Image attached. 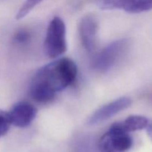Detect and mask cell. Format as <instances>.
Instances as JSON below:
<instances>
[{"label": "cell", "mask_w": 152, "mask_h": 152, "mask_svg": "<svg viewBox=\"0 0 152 152\" xmlns=\"http://www.w3.org/2000/svg\"><path fill=\"white\" fill-rule=\"evenodd\" d=\"M8 113L12 125L18 128H25L34 121L37 110L32 104L22 101L14 104Z\"/></svg>", "instance_id": "52a82bcc"}, {"label": "cell", "mask_w": 152, "mask_h": 152, "mask_svg": "<svg viewBox=\"0 0 152 152\" xmlns=\"http://www.w3.org/2000/svg\"><path fill=\"white\" fill-rule=\"evenodd\" d=\"M134 0H99L98 6L102 10H124L128 9L133 4Z\"/></svg>", "instance_id": "9c48e42d"}, {"label": "cell", "mask_w": 152, "mask_h": 152, "mask_svg": "<svg viewBox=\"0 0 152 152\" xmlns=\"http://www.w3.org/2000/svg\"><path fill=\"white\" fill-rule=\"evenodd\" d=\"M98 24L93 16H86L79 24V35L83 48L87 52L94 51L97 42Z\"/></svg>", "instance_id": "8992f818"}, {"label": "cell", "mask_w": 152, "mask_h": 152, "mask_svg": "<svg viewBox=\"0 0 152 152\" xmlns=\"http://www.w3.org/2000/svg\"><path fill=\"white\" fill-rule=\"evenodd\" d=\"M129 46L126 39L113 42L97 53L93 62V68L99 72H105L112 68L123 56Z\"/></svg>", "instance_id": "277c9868"}, {"label": "cell", "mask_w": 152, "mask_h": 152, "mask_svg": "<svg viewBox=\"0 0 152 152\" xmlns=\"http://www.w3.org/2000/svg\"><path fill=\"white\" fill-rule=\"evenodd\" d=\"M133 139L129 133L125 132L120 123L111 126L99 142V149L101 152H126L132 148Z\"/></svg>", "instance_id": "3957f363"}, {"label": "cell", "mask_w": 152, "mask_h": 152, "mask_svg": "<svg viewBox=\"0 0 152 152\" xmlns=\"http://www.w3.org/2000/svg\"><path fill=\"white\" fill-rule=\"evenodd\" d=\"M66 27L64 21L55 16L49 22L45 38L43 49L49 58H57L67 50Z\"/></svg>", "instance_id": "7a4b0ae2"}, {"label": "cell", "mask_w": 152, "mask_h": 152, "mask_svg": "<svg viewBox=\"0 0 152 152\" xmlns=\"http://www.w3.org/2000/svg\"><path fill=\"white\" fill-rule=\"evenodd\" d=\"M77 66L68 58H59L40 68L31 81L30 94L37 102L45 103L74 83Z\"/></svg>", "instance_id": "6da1fadb"}, {"label": "cell", "mask_w": 152, "mask_h": 152, "mask_svg": "<svg viewBox=\"0 0 152 152\" xmlns=\"http://www.w3.org/2000/svg\"><path fill=\"white\" fill-rule=\"evenodd\" d=\"M43 0H26L23 3L21 7L19 8L16 18L17 19H21L25 17L26 15H28L37 4L42 2Z\"/></svg>", "instance_id": "8fae6325"}, {"label": "cell", "mask_w": 152, "mask_h": 152, "mask_svg": "<svg viewBox=\"0 0 152 152\" xmlns=\"http://www.w3.org/2000/svg\"><path fill=\"white\" fill-rule=\"evenodd\" d=\"M145 129L146 130V133L148 134V137L152 141V119L148 118V123H147V126Z\"/></svg>", "instance_id": "5bb4252c"}, {"label": "cell", "mask_w": 152, "mask_h": 152, "mask_svg": "<svg viewBox=\"0 0 152 152\" xmlns=\"http://www.w3.org/2000/svg\"><path fill=\"white\" fill-rule=\"evenodd\" d=\"M152 10V0H134L126 12L139 13Z\"/></svg>", "instance_id": "30bf717a"}, {"label": "cell", "mask_w": 152, "mask_h": 152, "mask_svg": "<svg viewBox=\"0 0 152 152\" xmlns=\"http://www.w3.org/2000/svg\"><path fill=\"white\" fill-rule=\"evenodd\" d=\"M148 118L141 115H132L128 117L124 121L119 122L120 126L125 132H132L145 129Z\"/></svg>", "instance_id": "ba28073f"}, {"label": "cell", "mask_w": 152, "mask_h": 152, "mask_svg": "<svg viewBox=\"0 0 152 152\" xmlns=\"http://www.w3.org/2000/svg\"><path fill=\"white\" fill-rule=\"evenodd\" d=\"M132 104V99L127 96H122L118 98L101 108H98L88 120V124L95 126L109 120L120 111L129 108Z\"/></svg>", "instance_id": "5b68a950"}, {"label": "cell", "mask_w": 152, "mask_h": 152, "mask_svg": "<svg viewBox=\"0 0 152 152\" xmlns=\"http://www.w3.org/2000/svg\"><path fill=\"white\" fill-rule=\"evenodd\" d=\"M11 125L9 113L0 109V138L7 133Z\"/></svg>", "instance_id": "7c38bea8"}, {"label": "cell", "mask_w": 152, "mask_h": 152, "mask_svg": "<svg viewBox=\"0 0 152 152\" xmlns=\"http://www.w3.org/2000/svg\"><path fill=\"white\" fill-rule=\"evenodd\" d=\"M31 34L27 30H19L14 36V41L19 45H25L31 40Z\"/></svg>", "instance_id": "4fadbf2b"}]
</instances>
